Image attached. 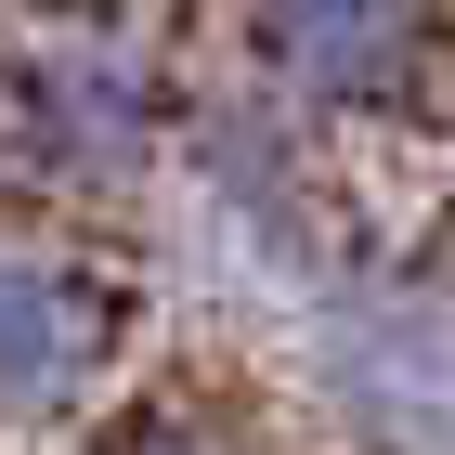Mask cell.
<instances>
[{
	"label": "cell",
	"mask_w": 455,
	"mask_h": 455,
	"mask_svg": "<svg viewBox=\"0 0 455 455\" xmlns=\"http://www.w3.org/2000/svg\"><path fill=\"white\" fill-rule=\"evenodd\" d=\"M247 66L313 131H403L455 78V0H247Z\"/></svg>",
	"instance_id": "6da1fadb"
},
{
	"label": "cell",
	"mask_w": 455,
	"mask_h": 455,
	"mask_svg": "<svg viewBox=\"0 0 455 455\" xmlns=\"http://www.w3.org/2000/svg\"><path fill=\"white\" fill-rule=\"evenodd\" d=\"M170 156V92L131 39H27L0 66V170L27 196H131Z\"/></svg>",
	"instance_id": "7a4b0ae2"
},
{
	"label": "cell",
	"mask_w": 455,
	"mask_h": 455,
	"mask_svg": "<svg viewBox=\"0 0 455 455\" xmlns=\"http://www.w3.org/2000/svg\"><path fill=\"white\" fill-rule=\"evenodd\" d=\"M105 378V299L66 260L0 247V417H66Z\"/></svg>",
	"instance_id": "3957f363"
},
{
	"label": "cell",
	"mask_w": 455,
	"mask_h": 455,
	"mask_svg": "<svg viewBox=\"0 0 455 455\" xmlns=\"http://www.w3.org/2000/svg\"><path fill=\"white\" fill-rule=\"evenodd\" d=\"M117 455H235V443H221V429H131Z\"/></svg>",
	"instance_id": "277c9868"
}]
</instances>
